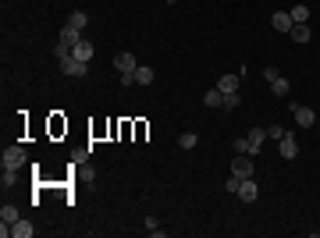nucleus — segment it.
<instances>
[{
	"instance_id": "f8f14e48",
	"label": "nucleus",
	"mask_w": 320,
	"mask_h": 238,
	"mask_svg": "<svg viewBox=\"0 0 320 238\" xmlns=\"http://www.w3.org/2000/svg\"><path fill=\"white\" fill-rule=\"evenodd\" d=\"M153 79H157V72H153V68H146V64H139V68H135V85H150Z\"/></svg>"
},
{
	"instance_id": "aec40b11",
	"label": "nucleus",
	"mask_w": 320,
	"mask_h": 238,
	"mask_svg": "<svg viewBox=\"0 0 320 238\" xmlns=\"http://www.w3.org/2000/svg\"><path fill=\"white\" fill-rule=\"evenodd\" d=\"M270 89H274V92H278V96H288V89H292V82L285 79V75H278V79L270 82Z\"/></svg>"
},
{
	"instance_id": "f03ea898",
	"label": "nucleus",
	"mask_w": 320,
	"mask_h": 238,
	"mask_svg": "<svg viewBox=\"0 0 320 238\" xmlns=\"http://www.w3.org/2000/svg\"><path fill=\"white\" fill-rule=\"evenodd\" d=\"M292 114H295V125L299 128H313V121H317V110L306 107V103H292Z\"/></svg>"
},
{
	"instance_id": "6ab92c4d",
	"label": "nucleus",
	"mask_w": 320,
	"mask_h": 238,
	"mask_svg": "<svg viewBox=\"0 0 320 238\" xmlns=\"http://www.w3.org/2000/svg\"><path fill=\"white\" fill-rule=\"evenodd\" d=\"M82 39V32L79 29H72V25H64V32H61V43H68V46H75Z\"/></svg>"
},
{
	"instance_id": "5701e85b",
	"label": "nucleus",
	"mask_w": 320,
	"mask_h": 238,
	"mask_svg": "<svg viewBox=\"0 0 320 238\" xmlns=\"http://www.w3.org/2000/svg\"><path fill=\"white\" fill-rule=\"evenodd\" d=\"M281 135H285L281 125H270V128H267V139H281Z\"/></svg>"
},
{
	"instance_id": "a211bd4d",
	"label": "nucleus",
	"mask_w": 320,
	"mask_h": 238,
	"mask_svg": "<svg viewBox=\"0 0 320 238\" xmlns=\"http://www.w3.org/2000/svg\"><path fill=\"white\" fill-rule=\"evenodd\" d=\"M68 25H72V29H85V25H89V14H85V11H72V18H68Z\"/></svg>"
},
{
	"instance_id": "412c9836",
	"label": "nucleus",
	"mask_w": 320,
	"mask_h": 238,
	"mask_svg": "<svg viewBox=\"0 0 320 238\" xmlns=\"http://www.w3.org/2000/svg\"><path fill=\"white\" fill-rule=\"evenodd\" d=\"M0 181H4V185H14V181H18V167H4Z\"/></svg>"
},
{
	"instance_id": "20e7f679",
	"label": "nucleus",
	"mask_w": 320,
	"mask_h": 238,
	"mask_svg": "<svg viewBox=\"0 0 320 238\" xmlns=\"http://www.w3.org/2000/svg\"><path fill=\"white\" fill-rule=\"evenodd\" d=\"M61 72H64V75H72V79H85V72H89V64H85V61H79V57H72V54H68V57L61 61Z\"/></svg>"
},
{
	"instance_id": "b1692460",
	"label": "nucleus",
	"mask_w": 320,
	"mask_h": 238,
	"mask_svg": "<svg viewBox=\"0 0 320 238\" xmlns=\"http://www.w3.org/2000/svg\"><path fill=\"white\" fill-rule=\"evenodd\" d=\"M235 153H245V157H249V139H235Z\"/></svg>"
},
{
	"instance_id": "1a4fd4ad",
	"label": "nucleus",
	"mask_w": 320,
	"mask_h": 238,
	"mask_svg": "<svg viewBox=\"0 0 320 238\" xmlns=\"http://www.w3.org/2000/svg\"><path fill=\"white\" fill-rule=\"evenodd\" d=\"M270 25H274L278 32H292V14H288V11H274Z\"/></svg>"
},
{
	"instance_id": "ddd939ff",
	"label": "nucleus",
	"mask_w": 320,
	"mask_h": 238,
	"mask_svg": "<svg viewBox=\"0 0 320 238\" xmlns=\"http://www.w3.org/2000/svg\"><path fill=\"white\" fill-rule=\"evenodd\" d=\"M11 235L14 238H32L36 235V228H32L29 221H18V224H11Z\"/></svg>"
},
{
	"instance_id": "9b49d317",
	"label": "nucleus",
	"mask_w": 320,
	"mask_h": 238,
	"mask_svg": "<svg viewBox=\"0 0 320 238\" xmlns=\"http://www.w3.org/2000/svg\"><path fill=\"white\" fill-rule=\"evenodd\" d=\"M18 221H21V213H18V206H11V203H7V206L0 210V224H7V228H11V224H18Z\"/></svg>"
},
{
	"instance_id": "f257e3e1",
	"label": "nucleus",
	"mask_w": 320,
	"mask_h": 238,
	"mask_svg": "<svg viewBox=\"0 0 320 238\" xmlns=\"http://www.w3.org/2000/svg\"><path fill=\"white\" fill-rule=\"evenodd\" d=\"M232 174H235L239 181H245V178L256 174V167H253V160L245 157V153H235V160H232Z\"/></svg>"
},
{
	"instance_id": "39448f33",
	"label": "nucleus",
	"mask_w": 320,
	"mask_h": 238,
	"mask_svg": "<svg viewBox=\"0 0 320 238\" xmlns=\"http://www.w3.org/2000/svg\"><path fill=\"white\" fill-rule=\"evenodd\" d=\"M278 142H281L278 150H281V157H285V160H295V157H299V142H295V135H292V132H285Z\"/></svg>"
},
{
	"instance_id": "423d86ee",
	"label": "nucleus",
	"mask_w": 320,
	"mask_h": 238,
	"mask_svg": "<svg viewBox=\"0 0 320 238\" xmlns=\"http://www.w3.org/2000/svg\"><path fill=\"white\" fill-rule=\"evenodd\" d=\"M114 68H118L121 75H135L139 61H135V54H118V57H114Z\"/></svg>"
},
{
	"instance_id": "dca6fc26",
	"label": "nucleus",
	"mask_w": 320,
	"mask_h": 238,
	"mask_svg": "<svg viewBox=\"0 0 320 238\" xmlns=\"http://www.w3.org/2000/svg\"><path fill=\"white\" fill-rule=\"evenodd\" d=\"M292 39H295L299 46H306V43H310V25H292Z\"/></svg>"
},
{
	"instance_id": "0eeeda50",
	"label": "nucleus",
	"mask_w": 320,
	"mask_h": 238,
	"mask_svg": "<svg viewBox=\"0 0 320 238\" xmlns=\"http://www.w3.org/2000/svg\"><path fill=\"white\" fill-rule=\"evenodd\" d=\"M235 196H239L242 203H256V181H253V178H245V181L239 185V192H235Z\"/></svg>"
},
{
	"instance_id": "4468645a",
	"label": "nucleus",
	"mask_w": 320,
	"mask_h": 238,
	"mask_svg": "<svg viewBox=\"0 0 320 238\" xmlns=\"http://www.w3.org/2000/svg\"><path fill=\"white\" fill-rule=\"evenodd\" d=\"M217 89H221V92H239V75H221V79H217Z\"/></svg>"
},
{
	"instance_id": "9d476101",
	"label": "nucleus",
	"mask_w": 320,
	"mask_h": 238,
	"mask_svg": "<svg viewBox=\"0 0 320 238\" xmlns=\"http://www.w3.org/2000/svg\"><path fill=\"white\" fill-rule=\"evenodd\" d=\"M288 14H292V25H306L310 21V4H295Z\"/></svg>"
},
{
	"instance_id": "7ed1b4c3",
	"label": "nucleus",
	"mask_w": 320,
	"mask_h": 238,
	"mask_svg": "<svg viewBox=\"0 0 320 238\" xmlns=\"http://www.w3.org/2000/svg\"><path fill=\"white\" fill-rule=\"evenodd\" d=\"M25 163H29L25 146H18V142H14V146H7V150H4V167H25Z\"/></svg>"
},
{
	"instance_id": "2eb2a0df",
	"label": "nucleus",
	"mask_w": 320,
	"mask_h": 238,
	"mask_svg": "<svg viewBox=\"0 0 320 238\" xmlns=\"http://www.w3.org/2000/svg\"><path fill=\"white\" fill-rule=\"evenodd\" d=\"M203 103L207 107H224V92L214 85V89H207V96H203Z\"/></svg>"
},
{
	"instance_id": "4be33fe9",
	"label": "nucleus",
	"mask_w": 320,
	"mask_h": 238,
	"mask_svg": "<svg viewBox=\"0 0 320 238\" xmlns=\"http://www.w3.org/2000/svg\"><path fill=\"white\" fill-rule=\"evenodd\" d=\"M239 103H242V96H239V92H224V110H235Z\"/></svg>"
},
{
	"instance_id": "393cba45",
	"label": "nucleus",
	"mask_w": 320,
	"mask_h": 238,
	"mask_svg": "<svg viewBox=\"0 0 320 238\" xmlns=\"http://www.w3.org/2000/svg\"><path fill=\"white\" fill-rule=\"evenodd\" d=\"M278 75H281V72H278V68H270V64H267V68H263V79H267V82H274V79H278Z\"/></svg>"
},
{
	"instance_id": "a878e982",
	"label": "nucleus",
	"mask_w": 320,
	"mask_h": 238,
	"mask_svg": "<svg viewBox=\"0 0 320 238\" xmlns=\"http://www.w3.org/2000/svg\"><path fill=\"white\" fill-rule=\"evenodd\" d=\"M239 185H242V181H239V178H235V174H232V178H228V185H224V188H228V192H239Z\"/></svg>"
},
{
	"instance_id": "6e6552de",
	"label": "nucleus",
	"mask_w": 320,
	"mask_h": 238,
	"mask_svg": "<svg viewBox=\"0 0 320 238\" xmlns=\"http://www.w3.org/2000/svg\"><path fill=\"white\" fill-rule=\"evenodd\" d=\"M72 57H79V61L89 64V61H93V43H89V39H79V43L72 46Z\"/></svg>"
},
{
	"instance_id": "f3484780",
	"label": "nucleus",
	"mask_w": 320,
	"mask_h": 238,
	"mask_svg": "<svg viewBox=\"0 0 320 238\" xmlns=\"http://www.w3.org/2000/svg\"><path fill=\"white\" fill-rule=\"evenodd\" d=\"M178 146H181V150H196V146H199V135H196V132H181V135H178Z\"/></svg>"
}]
</instances>
